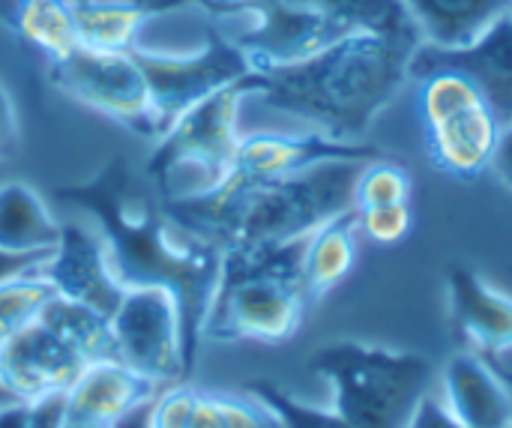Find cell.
<instances>
[{
  "mask_svg": "<svg viewBox=\"0 0 512 428\" xmlns=\"http://www.w3.org/2000/svg\"><path fill=\"white\" fill-rule=\"evenodd\" d=\"M69 3H114V6H132V9H144V12H162L189 0H69Z\"/></svg>",
  "mask_w": 512,
  "mask_h": 428,
  "instance_id": "obj_32",
  "label": "cell"
},
{
  "mask_svg": "<svg viewBox=\"0 0 512 428\" xmlns=\"http://www.w3.org/2000/svg\"><path fill=\"white\" fill-rule=\"evenodd\" d=\"M420 42L390 33H351L294 66L255 72L252 102L285 117L282 129L360 144L378 114L411 81Z\"/></svg>",
  "mask_w": 512,
  "mask_h": 428,
  "instance_id": "obj_1",
  "label": "cell"
},
{
  "mask_svg": "<svg viewBox=\"0 0 512 428\" xmlns=\"http://www.w3.org/2000/svg\"><path fill=\"white\" fill-rule=\"evenodd\" d=\"M354 225L360 240H369L375 246H396L411 234L414 213L411 204L369 207V210H354Z\"/></svg>",
  "mask_w": 512,
  "mask_h": 428,
  "instance_id": "obj_24",
  "label": "cell"
},
{
  "mask_svg": "<svg viewBox=\"0 0 512 428\" xmlns=\"http://www.w3.org/2000/svg\"><path fill=\"white\" fill-rule=\"evenodd\" d=\"M42 270L60 294L81 300L102 315L114 312L126 288L111 246L78 225H63L60 243L45 258Z\"/></svg>",
  "mask_w": 512,
  "mask_h": 428,
  "instance_id": "obj_7",
  "label": "cell"
},
{
  "mask_svg": "<svg viewBox=\"0 0 512 428\" xmlns=\"http://www.w3.org/2000/svg\"><path fill=\"white\" fill-rule=\"evenodd\" d=\"M42 264L33 267V270L18 273V276H12L6 282H0V345L9 336H15L18 330H24L33 321H39L42 309L57 294V288L45 276Z\"/></svg>",
  "mask_w": 512,
  "mask_h": 428,
  "instance_id": "obj_22",
  "label": "cell"
},
{
  "mask_svg": "<svg viewBox=\"0 0 512 428\" xmlns=\"http://www.w3.org/2000/svg\"><path fill=\"white\" fill-rule=\"evenodd\" d=\"M18 111H15V102L9 96V90L0 84V159L9 156L18 144Z\"/></svg>",
  "mask_w": 512,
  "mask_h": 428,
  "instance_id": "obj_28",
  "label": "cell"
},
{
  "mask_svg": "<svg viewBox=\"0 0 512 428\" xmlns=\"http://www.w3.org/2000/svg\"><path fill=\"white\" fill-rule=\"evenodd\" d=\"M504 186L512 189V126H504L501 132V141H498V150H495V159H492V168H489Z\"/></svg>",
  "mask_w": 512,
  "mask_h": 428,
  "instance_id": "obj_31",
  "label": "cell"
},
{
  "mask_svg": "<svg viewBox=\"0 0 512 428\" xmlns=\"http://www.w3.org/2000/svg\"><path fill=\"white\" fill-rule=\"evenodd\" d=\"M258 87V75L222 87L189 105L159 138L150 171L168 201H189L213 192L231 174L234 150L243 138V108Z\"/></svg>",
  "mask_w": 512,
  "mask_h": 428,
  "instance_id": "obj_2",
  "label": "cell"
},
{
  "mask_svg": "<svg viewBox=\"0 0 512 428\" xmlns=\"http://www.w3.org/2000/svg\"><path fill=\"white\" fill-rule=\"evenodd\" d=\"M249 393H255L285 428H354L345 417H339L333 408L330 411H318V408H309V405H300L294 402L291 396L273 390V387H264V384H255Z\"/></svg>",
  "mask_w": 512,
  "mask_h": 428,
  "instance_id": "obj_25",
  "label": "cell"
},
{
  "mask_svg": "<svg viewBox=\"0 0 512 428\" xmlns=\"http://www.w3.org/2000/svg\"><path fill=\"white\" fill-rule=\"evenodd\" d=\"M357 255H360V234L354 225V210L315 228L306 237L303 258H300V279L309 303L339 288L351 276Z\"/></svg>",
  "mask_w": 512,
  "mask_h": 428,
  "instance_id": "obj_15",
  "label": "cell"
},
{
  "mask_svg": "<svg viewBox=\"0 0 512 428\" xmlns=\"http://www.w3.org/2000/svg\"><path fill=\"white\" fill-rule=\"evenodd\" d=\"M456 315L468 333V342L477 348V354H486L492 348L512 342V303L501 294L489 291L486 285L474 282V276L459 273L456 276Z\"/></svg>",
  "mask_w": 512,
  "mask_h": 428,
  "instance_id": "obj_16",
  "label": "cell"
},
{
  "mask_svg": "<svg viewBox=\"0 0 512 428\" xmlns=\"http://www.w3.org/2000/svg\"><path fill=\"white\" fill-rule=\"evenodd\" d=\"M420 45L435 51H459L477 42L492 24L512 12V0H402Z\"/></svg>",
  "mask_w": 512,
  "mask_h": 428,
  "instance_id": "obj_13",
  "label": "cell"
},
{
  "mask_svg": "<svg viewBox=\"0 0 512 428\" xmlns=\"http://www.w3.org/2000/svg\"><path fill=\"white\" fill-rule=\"evenodd\" d=\"M24 405H27V428L69 426V396L66 393H45Z\"/></svg>",
  "mask_w": 512,
  "mask_h": 428,
  "instance_id": "obj_27",
  "label": "cell"
},
{
  "mask_svg": "<svg viewBox=\"0 0 512 428\" xmlns=\"http://www.w3.org/2000/svg\"><path fill=\"white\" fill-rule=\"evenodd\" d=\"M66 428H111V426H96V423H81V420H69Z\"/></svg>",
  "mask_w": 512,
  "mask_h": 428,
  "instance_id": "obj_37",
  "label": "cell"
},
{
  "mask_svg": "<svg viewBox=\"0 0 512 428\" xmlns=\"http://www.w3.org/2000/svg\"><path fill=\"white\" fill-rule=\"evenodd\" d=\"M12 27L48 63H60L78 51L75 15L69 0H15Z\"/></svg>",
  "mask_w": 512,
  "mask_h": 428,
  "instance_id": "obj_17",
  "label": "cell"
},
{
  "mask_svg": "<svg viewBox=\"0 0 512 428\" xmlns=\"http://www.w3.org/2000/svg\"><path fill=\"white\" fill-rule=\"evenodd\" d=\"M414 180L405 165L390 159H366L357 183H354V210L369 207H390V204H411Z\"/></svg>",
  "mask_w": 512,
  "mask_h": 428,
  "instance_id": "obj_23",
  "label": "cell"
},
{
  "mask_svg": "<svg viewBox=\"0 0 512 428\" xmlns=\"http://www.w3.org/2000/svg\"><path fill=\"white\" fill-rule=\"evenodd\" d=\"M111 354L156 387L183 381L186 306L165 282H129L108 315Z\"/></svg>",
  "mask_w": 512,
  "mask_h": 428,
  "instance_id": "obj_4",
  "label": "cell"
},
{
  "mask_svg": "<svg viewBox=\"0 0 512 428\" xmlns=\"http://www.w3.org/2000/svg\"><path fill=\"white\" fill-rule=\"evenodd\" d=\"M408 428H465L459 426L444 408H441V402L435 399V396H426V402L420 405V411H417V417L411 420V426Z\"/></svg>",
  "mask_w": 512,
  "mask_h": 428,
  "instance_id": "obj_30",
  "label": "cell"
},
{
  "mask_svg": "<svg viewBox=\"0 0 512 428\" xmlns=\"http://www.w3.org/2000/svg\"><path fill=\"white\" fill-rule=\"evenodd\" d=\"M39 321L66 345L72 348L84 363L102 360V357H114L111 354V324L108 315L96 312L93 306L72 300L66 294H54L48 300V306L42 309Z\"/></svg>",
  "mask_w": 512,
  "mask_h": 428,
  "instance_id": "obj_18",
  "label": "cell"
},
{
  "mask_svg": "<svg viewBox=\"0 0 512 428\" xmlns=\"http://www.w3.org/2000/svg\"><path fill=\"white\" fill-rule=\"evenodd\" d=\"M60 234L63 222L30 183H0V252L48 258Z\"/></svg>",
  "mask_w": 512,
  "mask_h": 428,
  "instance_id": "obj_14",
  "label": "cell"
},
{
  "mask_svg": "<svg viewBox=\"0 0 512 428\" xmlns=\"http://www.w3.org/2000/svg\"><path fill=\"white\" fill-rule=\"evenodd\" d=\"M132 54L150 90L156 138L198 99L252 75L246 54L222 30L207 45L186 54H144V51H132Z\"/></svg>",
  "mask_w": 512,
  "mask_h": 428,
  "instance_id": "obj_5",
  "label": "cell"
},
{
  "mask_svg": "<svg viewBox=\"0 0 512 428\" xmlns=\"http://www.w3.org/2000/svg\"><path fill=\"white\" fill-rule=\"evenodd\" d=\"M51 75L69 99L135 132L156 135L150 90L132 51L78 48L66 60L51 63Z\"/></svg>",
  "mask_w": 512,
  "mask_h": 428,
  "instance_id": "obj_6",
  "label": "cell"
},
{
  "mask_svg": "<svg viewBox=\"0 0 512 428\" xmlns=\"http://www.w3.org/2000/svg\"><path fill=\"white\" fill-rule=\"evenodd\" d=\"M201 390H195L186 381H174L156 390L150 402V426L153 428H189L192 408L198 402Z\"/></svg>",
  "mask_w": 512,
  "mask_h": 428,
  "instance_id": "obj_26",
  "label": "cell"
},
{
  "mask_svg": "<svg viewBox=\"0 0 512 428\" xmlns=\"http://www.w3.org/2000/svg\"><path fill=\"white\" fill-rule=\"evenodd\" d=\"M0 428H27V405L15 402L0 411Z\"/></svg>",
  "mask_w": 512,
  "mask_h": 428,
  "instance_id": "obj_34",
  "label": "cell"
},
{
  "mask_svg": "<svg viewBox=\"0 0 512 428\" xmlns=\"http://www.w3.org/2000/svg\"><path fill=\"white\" fill-rule=\"evenodd\" d=\"M159 387L114 357L93 360L69 387V420L114 426L123 414L153 399Z\"/></svg>",
  "mask_w": 512,
  "mask_h": 428,
  "instance_id": "obj_11",
  "label": "cell"
},
{
  "mask_svg": "<svg viewBox=\"0 0 512 428\" xmlns=\"http://www.w3.org/2000/svg\"><path fill=\"white\" fill-rule=\"evenodd\" d=\"M15 402H21V399H18V396H15V393L0 381V411H3L6 405H15Z\"/></svg>",
  "mask_w": 512,
  "mask_h": 428,
  "instance_id": "obj_36",
  "label": "cell"
},
{
  "mask_svg": "<svg viewBox=\"0 0 512 428\" xmlns=\"http://www.w3.org/2000/svg\"><path fill=\"white\" fill-rule=\"evenodd\" d=\"M153 396H156V393H153ZM150 402H153V399L141 402L138 408H132L129 414H123L111 428H153L150 426Z\"/></svg>",
  "mask_w": 512,
  "mask_h": 428,
  "instance_id": "obj_33",
  "label": "cell"
},
{
  "mask_svg": "<svg viewBox=\"0 0 512 428\" xmlns=\"http://www.w3.org/2000/svg\"><path fill=\"white\" fill-rule=\"evenodd\" d=\"M417 81V111L423 126H435L441 120H450L468 108L486 105L480 87L453 66H435L426 69Z\"/></svg>",
  "mask_w": 512,
  "mask_h": 428,
  "instance_id": "obj_21",
  "label": "cell"
},
{
  "mask_svg": "<svg viewBox=\"0 0 512 428\" xmlns=\"http://www.w3.org/2000/svg\"><path fill=\"white\" fill-rule=\"evenodd\" d=\"M501 132L504 126L489 111V105H477L450 120L426 126L429 156L441 171L462 180H474L492 168Z\"/></svg>",
  "mask_w": 512,
  "mask_h": 428,
  "instance_id": "obj_12",
  "label": "cell"
},
{
  "mask_svg": "<svg viewBox=\"0 0 512 428\" xmlns=\"http://www.w3.org/2000/svg\"><path fill=\"white\" fill-rule=\"evenodd\" d=\"M84 366L42 321H33L0 345V381L21 402L45 393H69Z\"/></svg>",
  "mask_w": 512,
  "mask_h": 428,
  "instance_id": "obj_8",
  "label": "cell"
},
{
  "mask_svg": "<svg viewBox=\"0 0 512 428\" xmlns=\"http://www.w3.org/2000/svg\"><path fill=\"white\" fill-rule=\"evenodd\" d=\"M315 369L333 387V411L354 428H408L435 390L429 360L366 345H333Z\"/></svg>",
  "mask_w": 512,
  "mask_h": 428,
  "instance_id": "obj_3",
  "label": "cell"
},
{
  "mask_svg": "<svg viewBox=\"0 0 512 428\" xmlns=\"http://www.w3.org/2000/svg\"><path fill=\"white\" fill-rule=\"evenodd\" d=\"M198 3H204L213 12H228V9H240V6H246L252 0H198Z\"/></svg>",
  "mask_w": 512,
  "mask_h": 428,
  "instance_id": "obj_35",
  "label": "cell"
},
{
  "mask_svg": "<svg viewBox=\"0 0 512 428\" xmlns=\"http://www.w3.org/2000/svg\"><path fill=\"white\" fill-rule=\"evenodd\" d=\"M189 428H225V414H222V405H219V396L216 393H201L195 408H192V417H189Z\"/></svg>",
  "mask_w": 512,
  "mask_h": 428,
  "instance_id": "obj_29",
  "label": "cell"
},
{
  "mask_svg": "<svg viewBox=\"0 0 512 428\" xmlns=\"http://www.w3.org/2000/svg\"><path fill=\"white\" fill-rule=\"evenodd\" d=\"M75 15L78 48L87 51H135L147 24L144 9L114 3H69Z\"/></svg>",
  "mask_w": 512,
  "mask_h": 428,
  "instance_id": "obj_19",
  "label": "cell"
},
{
  "mask_svg": "<svg viewBox=\"0 0 512 428\" xmlns=\"http://www.w3.org/2000/svg\"><path fill=\"white\" fill-rule=\"evenodd\" d=\"M435 66L465 72L483 93L489 111L501 126H512V12L492 24L477 42L459 51H435L420 45L411 60V81Z\"/></svg>",
  "mask_w": 512,
  "mask_h": 428,
  "instance_id": "obj_9",
  "label": "cell"
},
{
  "mask_svg": "<svg viewBox=\"0 0 512 428\" xmlns=\"http://www.w3.org/2000/svg\"><path fill=\"white\" fill-rule=\"evenodd\" d=\"M438 387L441 408L465 428H512L510 387L477 354L456 357Z\"/></svg>",
  "mask_w": 512,
  "mask_h": 428,
  "instance_id": "obj_10",
  "label": "cell"
},
{
  "mask_svg": "<svg viewBox=\"0 0 512 428\" xmlns=\"http://www.w3.org/2000/svg\"><path fill=\"white\" fill-rule=\"evenodd\" d=\"M267 3H291L312 12H321L351 33H390L408 36L420 42V33L402 0H267Z\"/></svg>",
  "mask_w": 512,
  "mask_h": 428,
  "instance_id": "obj_20",
  "label": "cell"
}]
</instances>
